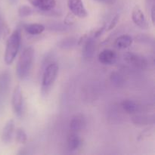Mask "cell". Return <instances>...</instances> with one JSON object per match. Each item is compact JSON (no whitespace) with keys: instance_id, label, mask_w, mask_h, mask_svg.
Instances as JSON below:
<instances>
[{"instance_id":"23","label":"cell","mask_w":155,"mask_h":155,"mask_svg":"<svg viewBox=\"0 0 155 155\" xmlns=\"http://www.w3.org/2000/svg\"><path fill=\"white\" fill-rule=\"evenodd\" d=\"M6 32H7V26H6L5 22L2 15L0 12V39L5 36Z\"/></svg>"},{"instance_id":"9","label":"cell","mask_w":155,"mask_h":155,"mask_svg":"<svg viewBox=\"0 0 155 155\" xmlns=\"http://www.w3.org/2000/svg\"><path fill=\"white\" fill-rule=\"evenodd\" d=\"M98 58L100 63L102 64L112 65L116 63L117 55L113 50L104 49L99 53Z\"/></svg>"},{"instance_id":"5","label":"cell","mask_w":155,"mask_h":155,"mask_svg":"<svg viewBox=\"0 0 155 155\" xmlns=\"http://www.w3.org/2000/svg\"><path fill=\"white\" fill-rule=\"evenodd\" d=\"M124 58L127 63L133 65L135 68L140 70H145L148 68V60L143 56L135 54L133 52L127 51L124 54Z\"/></svg>"},{"instance_id":"27","label":"cell","mask_w":155,"mask_h":155,"mask_svg":"<svg viewBox=\"0 0 155 155\" xmlns=\"http://www.w3.org/2000/svg\"><path fill=\"white\" fill-rule=\"evenodd\" d=\"M154 5H153L151 8V19L153 24H154Z\"/></svg>"},{"instance_id":"4","label":"cell","mask_w":155,"mask_h":155,"mask_svg":"<svg viewBox=\"0 0 155 155\" xmlns=\"http://www.w3.org/2000/svg\"><path fill=\"white\" fill-rule=\"evenodd\" d=\"M12 103L15 115L18 117H22L24 113V99L22 89L20 86H17L14 89Z\"/></svg>"},{"instance_id":"8","label":"cell","mask_w":155,"mask_h":155,"mask_svg":"<svg viewBox=\"0 0 155 155\" xmlns=\"http://www.w3.org/2000/svg\"><path fill=\"white\" fill-rule=\"evenodd\" d=\"M11 84V74L8 71L0 73V100H3L7 95Z\"/></svg>"},{"instance_id":"13","label":"cell","mask_w":155,"mask_h":155,"mask_svg":"<svg viewBox=\"0 0 155 155\" xmlns=\"http://www.w3.org/2000/svg\"><path fill=\"white\" fill-rule=\"evenodd\" d=\"M95 51V38L89 37L86 39L85 41L84 45H83V50H82V54L83 57L85 59H90L93 57L94 53Z\"/></svg>"},{"instance_id":"15","label":"cell","mask_w":155,"mask_h":155,"mask_svg":"<svg viewBox=\"0 0 155 155\" xmlns=\"http://www.w3.org/2000/svg\"><path fill=\"white\" fill-rule=\"evenodd\" d=\"M121 107L124 109V111L127 112V114H136L139 111V106L137 103L133 100L126 99L121 102Z\"/></svg>"},{"instance_id":"20","label":"cell","mask_w":155,"mask_h":155,"mask_svg":"<svg viewBox=\"0 0 155 155\" xmlns=\"http://www.w3.org/2000/svg\"><path fill=\"white\" fill-rule=\"evenodd\" d=\"M77 43V39L74 37H68L66 39H63L59 43V46L64 49H68V48H71L74 47Z\"/></svg>"},{"instance_id":"11","label":"cell","mask_w":155,"mask_h":155,"mask_svg":"<svg viewBox=\"0 0 155 155\" xmlns=\"http://www.w3.org/2000/svg\"><path fill=\"white\" fill-rule=\"evenodd\" d=\"M28 1L32 5L43 12L53 10L56 5L55 0H28Z\"/></svg>"},{"instance_id":"14","label":"cell","mask_w":155,"mask_h":155,"mask_svg":"<svg viewBox=\"0 0 155 155\" xmlns=\"http://www.w3.org/2000/svg\"><path fill=\"white\" fill-rule=\"evenodd\" d=\"M68 149L71 151H77L81 145V139L77 133L72 132L68 137Z\"/></svg>"},{"instance_id":"1","label":"cell","mask_w":155,"mask_h":155,"mask_svg":"<svg viewBox=\"0 0 155 155\" xmlns=\"http://www.w3.org/2000/svg\"><path fill=\"white\" fill-rule=\"evenodd\" d=\"M34 49L33 47L26 48L21 53L17 64V75L21 80H26L30 75L34 58Z\"/></svg>"},{"instance_id":"16","label":"cell","mask_w":155,"mask_h":155,"mask_svg":"<svg viewBox=\"0 0 155 155\" xmlns=\"http://www.w3.org/2000/svg\"><path fill=\"white\" fill-rule=\"evenodd\" d=\"M133 41V38L129 35H122L117 38L114 42V45L119 49H125L132 45Z\"/></svg>"},{"instance_id":"3","label":"cell","mask_w":155,"mask_h":155,"mask_svg":"<svg viewBox=\"0 0 155 155\" xmlns=\"http://www.w3.org/2000/svg\"><path fill=\"white\" fill-rule=\"evenodd\" d=\"M59 67L55 62H51L47 65L43 72L41 86V93L45 96L51 91L58 74Z\"/></svg>"},{"instance_id":"21","label":"cell","mask_w":155,"mask_h":155,"mask_svg":"<svg viewBox=\"0 0 155 155\" xmlns=\"http://www.w3.org/2000/svg\"><path fill=\"white\" fill-rule=\"evenodd\" d=\"M15 138H16L17 142L21 144H24L27 141V133H25L24 129L18 128L15 133Z\"/></svg>"},{"instance_id":"19","label":"cell","mask_w":155,"mask_h":155,"mask_svg":"<svg viewBox=\"0 0 155 155\" xmlns=\"http://www.w3.org/2000/svg\"><path fill=\"white\" fill-rule=\"evenodd\" d=\"M110 82L116 87H122L124 84V79L121 74L117 72L111 73L110 77Z\"/></svg>"},{"instance_id":"25","label":"cell","mask_w":155,"mask_h":155,"mask_svg":"<svg viewBox=\"0 0 155 155\" xmlns=\"http://www.w3.org/2000/svg\"><path fill=\"white\" fill-rule=\"evenodd\" d=\"M95 1L105 5H114L116 2V0H95Z\"/></svg>"},{"instance_id":"2","label":"cell","mask_w":155,"mask_h":155,"mask_svg":"<svg viewBox=\"0 0 155 155\" xmlns=\"http://www.w3.org/2000/svg\"><path fill=\"white\" fill-rule=\"evenodd\" d=\"M21 43V34L20 29H16L11 34L6 42L4 60L7 65H11L16 58Z\"/></svg>"},{"instance_id":"10","label":"cell","mask_w":155,"mask_h":155,"mask_svg":"<svg viewBox=\"0 0 155 155\" xmlns=\"http://www.w3.org/2000/svg\"><path fill=\"white\" fill-rule=\"evenodd\" d=\"M86 126V120L81 114H76L71 118L70 121V129L72 132L78 133L84 130Z\"/></svg>"},{"instance_id":"22","label":"cell","mask_w":155,"mask_h":155,"mask_svg":"<svg viewBox=\"0 0 155 155\" xmlns=\"http://www.w3.org/2000/svg\"><path fill=\"white\" fill-rule=\"evenodd\" d=\"M33 13V11L30 6L28 5H21L18 8V15L22 18H25V17L30 16Z\"/></svg>"},{"instance_id":"7","label":"cell","mask_w":155,"mask_h":155,"mask_svg":"<svg viewBox=\"0 0 155 155\" xmlns=\"http://www.w3.org/2000/svg\"><path fill=\"white\" fill-rule=\"evenodd\" d=\"M132 19L133 23L139 28L146 30L148 28V23L143 12L138 5L135 6L132 11Z\"/></svg>"},{"instance_id":"12","label":"cell","mask_w":155,"mask_h":155,"mask_svg":"<svg viewBox=\"0 0 155 155\" xmlns=\"http://www.w3.org/2000/svg\"><path fill=\"white\" fill-rule=\"evenodd\" d=\"M14 131H15V121L13 119L8 120L3 127L2 132V141L5 144H9L13 137Z\"/></svg>"},{"instance_id":"28","label":"cell","mask_w":155,"mask_h":155,"mask_svg":"<svg viewBox=\"0 0 155 155\" xmlns=\"http://www.w3.org/2000/svg\"><path fill=\"white\" fill-rule=\"evenodd\" d=\"M148 2H151V0H148Z\"/></svg>"},{"instance_id":"18","label":"cell","mask_w":155,"mask_h":155,"mask_svg":"<svg viewBox=\"0 0 155 155\" xmlns=\"http://www.w3.org/2000/svg\"><path fill=\"white\" fill-rule=\"evenodd\" d=\"M132 120L136 125L145 126L153 124L154 117V116H148V115H134L132 117Z\"/></svg>"},{"instance_id":"24","label":"cell","mask_w":155,"mask_h":155,"mask_svg":"<svg viewBox=\"0 0 155 155\" xmlns=\"http://www.w3.org/2000/svg\"><path fill=\"white\" fill-rule=\"evenodd\" d=\"M119 19H120V15H116L113 18V19H112V21H110V24H109L108 26V28H107V30H112V29H114L115 27V26L117 24V22L119 21Z\"/></svg>"},{"instance_id":"6","label":"cell","mask_w":155,"mask_h":155,"mask_svg":"<svg viewBox=\"0 0 155 155\" xmlns=\"http://www.w3.org/2000/svg\"><path fill=\"white\" fill-rule=\"evenodd\" d=\"M68 7L71 13L77 18H85L88 16L83 0H68Z\"/></svg>"},{"instance_id":"26","label":"cell","mask_w":155,"mask_h":155,"mask_svg":"<svg viewBox=\"0 0 155 155\" xmlns=\"http://www.w3.org/2000/svg\"><path fill=\"white\" fill-rule=\"evenodd\" d=\"M104 27H104H104H101V28H99V29H98V30H97V31L95 32V33H94V36H93V37L95 38H95L98 37V36H101V33H103V31H104Z\"/></svg>"},{"instance_id":"17","label":"cell","mask_w":155,"mask_h":155,"mask_svg":"<svg viewBox=\"0 0 155 155\" xmlns=\"http://www.w3.org/2000/svg\"><path fill=\"white\" fill-rule=\"evenodd\" d=\"M24 29L28 34L32 36L39 35L45 30V26L41 24H27L24 26Z\"/></svg>"}]
</instances>
